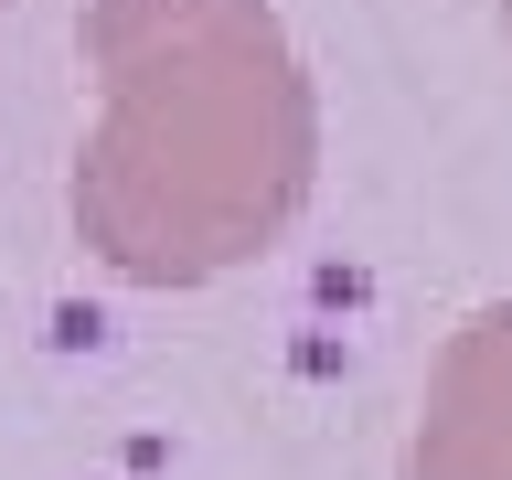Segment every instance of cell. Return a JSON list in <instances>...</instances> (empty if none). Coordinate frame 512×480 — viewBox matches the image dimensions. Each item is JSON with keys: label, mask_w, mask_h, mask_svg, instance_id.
<instances>
[{"label": "cell", "mask_w": 512, "mask_h": 480, "mask_svg": "<svg viewBox=\"0 0 512 480\" xmlns=\"http://www.w3.org/2000/svg\"><path fill=\"white\" fill-rule=\"evenodd\" d=\"M96 128L75 246L128 288H203L267 256L320 182V96L267 0H86Z\"/></svg>", "instance_id": "cell-1"}, {"label": "cell", "mask_w": 512, "mask_h": 480, "mask_svg": "<svg viewBox=\"0 0 512 480\" xmlns=\"http://www.w3.org/2000/svg\"><path fill=\"white\" fill-rule=\"evenodd\" d=\"M406 480H512V299L470 310L427 363Z\"/></svg>", "instance_id": "cell-2"}, {"label": "cell", "mask_w": 512, "mask_h": 480, "mask_svg": "<svg viewBox=\"0 0 512 480\" xmlns=\"http://www.w3.org/2000/svg\"><path fill=\"white\" fill-rule=\"evenodd\" d=\"M502 11H512V0H502Z\"/></svg>", "instance_id": "cell-3"}]
</instances>
